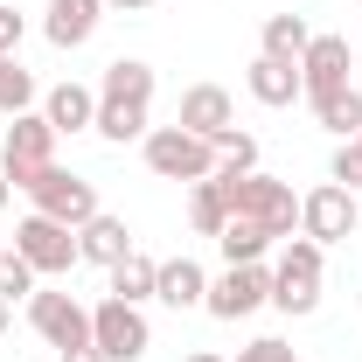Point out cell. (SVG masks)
Listing matches in <instances>:
<instances>
[{
	"instance_id": "6da1fadb",
	"label": "cell",
	"mask_w": 362,
	"mask_h": 362,
	"mask_svg": "<svg viewBox=\"0 0 362 362\" xmlns=\"http://www.w3.org/2000/svg\"><path fill=\"white\" fill-rule=\"evenodd\" d=\"M146 112H153V63H139V56L105 63V84H98V126H90V133L112 139V146L146 139V133H153Z\"/></svg>"
},
{
	"instance_id": "2e32d148",
	"label": "cell",
	"mask_w": 362,
	"mask_h": 362,
	"mask_svg": "<svg viewBox=\"0 0 362 362\" xmlns=\"http://www.w3.org/2000/svg\"><path fill=\"white\" fill-rule=\"evenodd\" d=\"M42 119L56 126V139H63V133H90V126H98V90L77 84V77H70V84H56V90L42 98Z\"/></svg>"
},
{
	"instance_id": "d6986e66",
	"label": "cell",
	"mask_w": 362,
	"mask_h": 362,
	"mask_svg": "<svg viewBox=\"0 0 362 362\" xmlns=\"http://www.w3.org/2000/svg\"><path fill=\"white\" fill-rule=\"evenodd\" d=\"M188 223L202 230V237H223L230 195H223V181H216V175H209V181H188Z\"/></svg>"
},
{
	"instance_id": "d4e9b609",
	"label": "cell",
	"mask_w": 362,
	"mask_h": 362,
	"mask_svg": "<svg viewBox=\"0 0 362 362\" xmlns=\"http://www.w3.org/2000/svg\"><path fill=\"white\" fill-rule=\"evenodd\" d=\"M251 168H258V139L230 126V133L216 139V175H251Z\"/></svg>"
},
{
	"instance_id": "5b68a950",
	"label": "cell",
	"mask_w": 362,
	"mask_h": 362,
	"mask_svg": "<svg viewBox=\"0 0 362 362\" xmlns=\"http://www.w3.org/2000/svg\"><path fill=\"white\" fill-rule=\"evenodd\" d=\"M90 349L105 362H139L153 349V327H146V314L133 300H98L90 307Z\"/></svg>"
},
{
	"instance_id": "ac0fdd59",
	"label": "cell",
	"mask_w": 362,
	"mask_h": 362,
	"mask_svg": "<svg viewBox=\"0 0 362 362\" xmlns=\"http://www.w3.org/2000/svg\"><path fill=\"white\" fill-rule=\"evenodd\" d=\"M244 84H251V98H258V105H293V98H307V84H300V63H279V56H258Z\"/></svg>"
},
{
	"instance_id": "cb8c5ba5",
	"label": "cell",
	"mask_w": 362,
	"mask_h": 362,
	"mask_svg": "<svg viewBox=\"0 0 362 362\" xmlns=\"http://www.w3.org/2000/svg\"><path fill=\"white\" fill-rule=\"evenodd\" d=\"M0 112H35V77L21 70V56H0Z\"/></svg>"
},
{
	"instance_id": "f546056e",
	"label": "cell",
	"mask_w": 362,
	"mask_h": 362,
	"mask_svg": "<svg viewBox=\"0 0 362 362\" xmlns=\"http://www.w3.org/2000/svg\"><path fill=\"white\" fill-rule=\"evenodd\" d=\"M63 362H105V356H98V349H70Z\"/></svg>"
},
{
	"instance_id": "4dcf8cb0",
	"label": "cell",
	"mask_w": 362,
	"mask_h": 362,
	"mask_svg": "<svg viewBox=\"0 0 362 362\" xmlns=\"http://www.w3.org/2000/svg\"><path fill=\"white\" fill-rule=\"evenodd\" d=\"M105 7H126V14H139V7H153V0H105Z\"/></svg>"
},
{
	"instance_id": "3957f363",
	"label": "cell",
	"mask_w": 362,
	"mask_h": 362,
	"mask_svg": "<svg viewBox=\"0 0 362 362\" xmlns=\"http://www.w3.org/2000/svg\"><path fill=\"white\" fill-rule=\"evenodd\" d=\"M320 279H327V258H320L314 237H286L279 265H272V307L293 320H307L320 307Z\"/></svg>"
},
{
	"instance_id": "ffe728a7",
	"label": "cell",
	"mask_w": 362,
	"mask_h": 362,
	"mask_svg": "<svg viewBox=\"0 0 362 362\" xmlns=\"http://www.w3.org/2000/svg\"><path fill=\"white\" fill-rule=\"evenodd\" d=\"M314 42V28H307V14H272L265 21V49L258 56H279V63H300Z\"/></svg>"
},
{
	"instance_id": "83f0119b",
	"label": "cell",
	"mask_w": 362,
	"mask_h": 362,
	"mask_svg": "<svg viewBox=\"0 0 362 362\" xmlns=\"http://www.w3.org/2000/svg\"><path fill=\"white\" fill-rule=\"evenodd\" d=\"M237 362H293V349H286L279 334H265V341H251V349H237Z\"/></svg>"
},
{
	"instance_id": "4316f807",
	"label": "cell",
	"mask_w": 362,
	"mask_h": 362,
	"mask_svg": "<svg viewBox=\"0 0 362 362\" xmlns=\"http://www.w3.org/2000/svg\"><path fill=\"white\" fill-rule=\"evenodd\" d=\"M334 181H341V188H362V133L334 146Z\"/></svg>"
},
{
	"instance_id": "7c38bea8",
	"label": "cell",
	"mask_w": 362,
	"mask_h": 362,
	"mask_svg": "<svg viewBox=\"0 0 362 362\" xmlns=\"http://www.w3.org/2000/svg\"><path fill=\"white\" fill-rule=\"evenodd\" d=\"M349 70H356V49H349V35H314V42H307V56H300L307 105H314V98H334V90H349Z\"/></svg>"
},
{
	"instance_id": "9c48e42d",
	"label": "cell",
	"mask_w": 362,
	"mask_h": 362,
	"mask_svg": "<svg viewBox=\"0 0 362 362\" xmlns=\"http://www.w3.org/2000/svg\"><path fill=\"white\" fill-rule=\"evenodd\" d=\"M14 251L35 265V279H56V272H70L84 251H77V230L56 223V216H21L14 223Z\"/></svg>"
},
{
	"instance_id": "484cf974",
	"label": "cell",
	"mask_w": 362,
	"mask_h": 362,
	"mask_svg": "<svg viewBox=\"0 0 362 362\" xmlns=\"http://www.w3.org/2000/svg\"><path fill=\"white\" fill-rule=\"evenodd\" d=\"M21 293H35V265L21 251H0V300H21Z\"/></svg>"
},
{
	"instance_id": "836d02e7",
	"label": "cell",
	"mask_w": 362,
	"mask_h": 362,
	"mask_svg": "<svg viewBox=\"0 0 362 362\" xmlns=\"http://www.w3.org/2000/svg\"><path fill=\"white\" fill-rule=\"evenodd\" d=\"M0 334H7V300H0Z\"/></svg>"
},
{
	"instance_id": "8992f818",
	"label": "cell",
	"mask_w": 362,
	"mask_h": 362,
	"mask_svg": "<svg viewBox=\"0 0 362 362\" xmlns=\"http://www.w3.org/2000/svg\"><path fill=\"white\" fill-rule=\"evenodd\" d=\"M21 195L35 202V216H56V223H70V230H84L90 216H98V188H90L84 175H70V168H56V160H49Z\"/></svg>"
},
{
	"instance_id": "7a4b0ae2",
	"label": "cell",
	"mask_w": 362,
	"mask_h": 362,
	"mask_svg": "<svg viewBox=\"0 0 362 362\" xmlns=\"http://www.w3.org/2000/svg\"><path fill=\"white\" fill-rule=\"evenodd\" d=\"M223 181V195H230V216H251V223H265L272 230V244H286L293 230H300V195L286 188V181H272V175H216Z\"/></svg>"
},
{
	"instance_id": "52a82bcc",
	"label": "cell",
	"mask_w": 362,
	"mask_h": 362,
	"mask_svg": "<svg viewBox=\"0 0 362 362\" xmlns=\"http://www.w3.org/2000/svg\"><path fill=\"white\" fill-rule=\"evenodd\" d=\"M362 223V209H356V188H341V181H320V188H307L300 195V237H314L320 251L327 244H349Z\"/></svg>"
},
{
	"instance_id": "7402d4cb",
	"label": "cell",
	"mask_w": 362,
	"mask_h": 362,
	"mask_svg": "<svg viewBox=\"0 0 362 362\" xmlns=\"http://www.w3.org/2000/svg\"><path fill=\"white\" fill-rule=\"evenodd\" d=\"M153 272H160V258H146V251H126L119 265H112V300H153Z\"/></svg>"
},
{
	"instance_id": "5bb4252c",
	"label": "cell",
	"mask_w": 362,
	"mask_h": 362,
	"mask_svg": "<svg viewBox=\"0 0 362 362\" xmlns=\"http://www.w3.org/2000/svg\"><path fill=\"white\" fill-rule=\"evenodd\" d=\"M153 300L175 307V314L202 307V300H209V272L195 265V258H160V272H153Z\"/></svg>"
},
{
	"instance_id": "44dd1931",
	"label": "cell",
	"mask_w": 362,
	"mask_h": 362,
	"mask_svg": "<svg viewBox=\"0 0 362 362\" xmlns=\"http://www.w3.org/2000/svg\"><path fill=\"white\" fill-rule=\"evenodd\" d=\"M216 244H223V258H230V265H258V258L272 251V230H265V223H251V216H230Z\"/></svg>"
},
{
	"instance_id": "e575fe53",
	"label": "cell",
	"mask_w": 362,
	"mask_h": 362,
	"mask_svg": "<svg viewBox=\"0 0 362 362\" xmlns=\"http://www.w3.org/2000/svg\"><path fill=\"white\" fill-rule=\"evenodd\" d=\"M0 251H7V244H0Z\"/></svg>"
},
{
	"instance_id": "1f68e13d",
	"label": "cell",
	"mask_w": 362,
	"mask_h": 362,
	"mask_svg": "<svg viewBox=\"0 0 362 362\" xmlns=\"http://www.w3.org/2000/svg\"><path fill=\"white\" fill-rule=\"evenodd\" d=\"M7 195H14V181H7V168H0V209H7Z\"/></svg>"
},
{
	"instance_id": "277c9868",
	"label": "cell",
	"mask_w": 362,
	"mask_h": 362,
	"mask_svg": "<svg viewBox=\"0 0 362 362\" xmlns=\"http://www.w3.org/2000/svg\"><path fill=\"white\" fill-rule=\"evenodd\" d=\"M146 168L160 181H209L216 175V139H195L188 126H153L146 133Z\"/></svg>"
},
{
	"instance_id": "4fadbf2b",
	"label": "cell",
	"mask_w": 362,
	"mask_h": 362,
	"mask_svg": "<svg viewBox=\"0 0 362 362\" xmlns=\"http://www.w3.org/2000/svg\"><path fill=\"white\" fill-rule=\"evenodd\" d=\"M175 126H188L195 139H223L230 126H237V105H230L223 84H195V90H181V119Z\"/></svg>"
},
{
	"instance_id": "30bf717a",
	"label": "cell",
	"mask_w": 362,
	"mask_h": 362,
	"mask_svg": "<svg viewBox=\"0 0 362 362\" xmlns=\"http://www.w3.org/2000/svg\"><path fill=\"white\" fill-rule=\"evenodd\" d=\"M28 320H35V334H42L49 349H90V307L84 300H70V293H28Z\"/></svg>"
},
{
	"instance_id": "d6a6232c",
	"label": "cell",
	"mask_w": 362,
	"mask_h": 362,
	"mask_svg": "<svg viewBox=\"0 0 362 362\" xmlns=\"http://www.w3.org/2000/svg\"><path fill=\"white\" fill-rule=\"evenodd\" d=\"M188 362H223V356H216V349H195V356H188Z\"/></svg>"
},
{
	"instance_id": "ba28073f",
	"label": "cell",
	"mask_w": 362,
	"mask_h": 362,
	"mask_svg": "<svg viewBox=\"0 0 362 362\" xmlns=\"http://www.w3.org/2000/svg\"><path fill=\"white\" fill-rule=\"evenodd\" d=\"M49 160H56V126H49L42 112H14V126L0 133V168H7V181L28 188Z\"/></svg>"
},
{
	"instance_id": "603a6c76",
	"label": "cell",
	"mask_w": 362,
	"mask_h": 362,
	"mask_svg": "<svg viewBox=\"0 0 362 362\" xmlns=\"http://www.w3.org/2000/svg\"><path fill=\"white\" fill-rule=\"evenodd\" d=\"M314 119H320L334 139H356V133H362V90L349 84V90H334V98H314Z\"/></svg>"
},
{
	"instance_id": "f1b7e54d",
	"label": "cell",
	"mask_w": 362,
	"mask_h": 362,
	"mask_svg": "<svg viewBox=\"0 0 362 362\" xmlns=\"http://www.w3.org/2000/svg\"><path fill=\"white\" fill-rule=\"evenodd\" d=\"M21 35H28V21H21V14L0 0V56H14V49H21Z\"/></svg>"
},
{
	"instance_id": "e0dca14e",
	"label": "cell",
	"mask_w": 362,
	"mask_h": 362,
	"mask_svg": "<svg viewBox=\"0 0 362 362\" xmlns=\"http://www.w3.org/2000/svg\"><path fill=\"white\" fill-rule=\"evenodd\" d=\"M77 251H84L90 265H119V258H126V251H133V230H126V216H105V209H98V216H90L84 230H77Z\"/></svg>"
},
{
	"instance_id": "9a60e30c",
	"label": "cell",
	"mask_w": 362,
	"mask_h": 362,
	"mask_svg": "<svg viewBox=\"0 0 362 362\" xmlns=\"http://www.w3.org/2000/svg\"><path fill=\"white\" fill-rule=\"evenodd\" d=\"M98 21H105V0H49L42 35L56 49H84L90 35H98Z\"/></svg>"
},
{
	"instance_id": "8fae6325",
	"label": "cell",
	"mask_w": 362,
	"mask_h": 362,
	"mask_svg": "<svg viewBox=\"0 0 362 362\" xmlns=\"http://www.w3.org/2000/svg\"><path fill=\"white\" fill-rule=\"evenodd\" d=\"M265 300H272V265L258 258V265H230L223 279H209V300L202 307L216 320H244V314H258Z\"/></svg>"
}]
</instances>
